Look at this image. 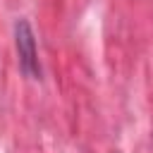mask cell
<instances>
[{
	"instance_id": "cell-1",
	"label": "cell",
	"mask_w": 153,
	"mask_h": 153,
	"mask_svg": "<svg viewBox=\"0 0 153 153\" xmlns=\"http://www.w3.org/2000/svg\"><path fill=\"white\" fill-rule=\"evenodd\" d=\"M14 48H17V62L24 76L38 79L41 76V60H38V45L33 29L26 19H19L14 24Z\"/></svg>"
}]
</instances>
